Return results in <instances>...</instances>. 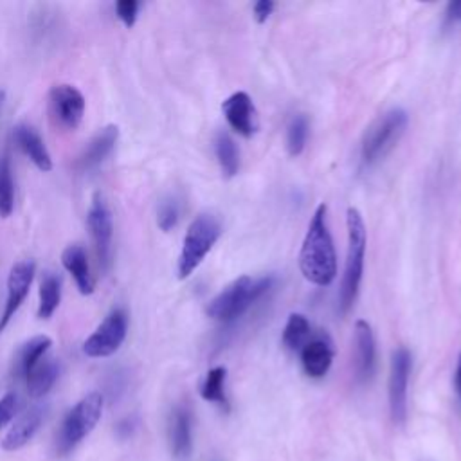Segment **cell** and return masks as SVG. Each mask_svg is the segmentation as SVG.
<instances>
[{
	"label": "cell",
	"mask_w": 461,
	"mask_h": 461,
	"mask_svg": "<svg viewBox=\"0 0 461 461\" xmlns=\"http://www.w3.org/2000/svg\"><path fill=\"white\" fill-rule=\"evenodd\" d=\"M326 211L324 203L315 209L299 252L303 276L317 286L330 285L337 274V256L326 221Z\"/></svg>",
	"instance_id": "6da1fadb"
},
{
	"label": "cell",
	"mask_w": 461,
	"mask_h": 461,
	"mask_svg": "<svg viewBox=\"0 0 461 461\" xmlns=\"http://www.w3.org/2000/svg\"><path fill=\"white\" fill-rule=\"evenodd\" d=\"M348 227V254L344 276L339 290V308L346 313L358 294L362 272H364V256H366V225L358 209L349 207L346 212Z\"/></svg>",
	"instance_id": "7a4b0ae2"
},
{
	"label": "cell",
	"mask_w": 461,
	"mask_h": 461,
	"mask_svg": "<svg viewBox=\"0 0 461 461\" xmlns=\"http://www.w3.org/2000/svg\"><path fill=\"white\" fill-rule=\"evenodd\" d=\"M274 279L270 276L261 279H252L241 276L225 286L209 304L207 315L220 322H230L243 315L261 295L268 292Z\"/></svg>",
	"instance_id": "3957f363"
},
{
	"label": "cell",
	"mask_w": 461,
	"mask_h": 461,
	"mask_svg": "<svg viewBox=\"0 0 461 461\" xmlns=\"http://www.w3.org/2000/svg\"><path fill=\"white\" fill-rule=\"evenodd\" d=\"M220 234L221 223L214 214L202 212L191 221L184 236L182 250L176 263V274L180 279L189 277L198 268V265L218 241Z\"/></svg>",
	"instance_id": "277c9868"
},
{
	"label": "cell",
	"mask_w": 461,
	"mask_h": 461,
	"mask_svg": "<svg viewBox=\"0 0 461 461\" xmlns=\"http://www.w3.org/2000/svg\"><path fill=\"white\" fill-rule=\"evenodd\" d=\"M103 412V394L101 393H88L83 396L63 418L56 450L63 456L74 450L97 425Z\"/></svg>",
	"instance_id": "5b68a950"
},
{
	"label": "cell",
	"mask_w": 461,
	"mask_h": 461,
	"mask_svg": "<svg viewBox=\"0 0 461 461\" xmlns=\"http://www.w3.org/2000/svg\"><path fill=\"white\" fill-rule=\"evenodd\" d=\"M407 128V113L402 108H394L380 115L366 131L362 139L360 157L364 164L380 160L398 142Z\"/></svg>",
	"instance_id": "8992f818"
},
{
	"label": "cell",
	"mask_w": 461,
	"mask_h": 461,
	"mask_svg": "<svg viewBox=\"0 0 461 461\" xmlns=\"http://www.w3.org/2000/svg\"><path fill=\"white\" fill-rule=\"evenodd\" d=\"M128 333V315L122 308H113L94 333L85 340L83 353L90 358H104L113 355L124 342Z\"/></svg>",
	"instance_id": "52a82bcc"
},
{
	"label": "cell",
	"mask_w": 461,
	"mask_h": 461,
	"mask_svg": "<svg viewBox=\"0 0 461 461\" xmlns=\"http://www.w3.org/2000/svg\"><path fill=\"white\" fill-rule=\"evenodd\" d=\"M86 225L94 243V250L101 270H108L112 265V241H113V220L110 207L101 193H95L90 200L86 212Z\"/></svg>",
	"instance_id": "ba28073f"
},
{
	"label": "cell",
	"mask_w": 461,
	"mask_h": 461,
	"mask_svg": "<svg viewBox=\"0 0 461 461\" xmlns=\"http://www.w3.org/2000/svg\"><path fill=\"white\" fill-rule=\"evenodd\" d=\"M85 95L68 83L54 85L49 90V113L56 126L63 130H76L85 115Z\"/></svg>",
	"instance_id": "9c48e42d"
},
{
	"label": "cell",
	"mask_w": 461,
	"mask_h": 461,
	"mask_svg": "<svg viewBox=\"0 0 461 461\" xmlns=\"http://www.w3.org/2000/svg\"><path fill=\"white\" fill-rule=\"evenodd\" d=\"M411 364V353L407 348L400 346L393 351L389 373V409L393 421L398 425H402L407 416V387Z\"/></svg>",
	"instance_id": "30bf717a"
},
{
	"label": "cell",
	"mask_w": 461,
	"mask_h": 461,
	"mask_svg": "<svg viewBox=\"0 0 461 461\" xmlns=\"http://www.w3.org/2000/svg\"><path fill=\"white\" fill-rule=\"evenodd\" d=\"M34 274H36V263L32 259L16 261L11 267L9 276H7V295H5L4 310L0 313V335L7 328L9 321L14 317V313L18 312L22 303L25 301V297L31 290Z\"/></svg>",
	"instance_id": "8fae6325"
},
{
	"label": "cell",
	"mask_w": 461,
	"mask_h": 461,
	"mask_svg": "<svg viewBox=\"0 0 461 461\" xmlns=\"http://www.w3.org/2000/svg\"><path fill=\"white\" fill-rule=\"evenodd\" d=\"M221 112L229 122V126L243 137H250L258 130V117L252 99L247 92H234L229 95L223 104Z\"/></svg>",
	"instance_id": "7c38bea8"
},
{
	"label": "cell",
	"mask_w": 461,
	"mask_h": 461,
	"mask_svg": "<svg viewBox=\"0 0 461 461\" xmlns=\"http://www.w3.org/2000/svg\"><path fill=\"white\" fill-rule=\"evenodd\" d=\"M333 342L328 333H319L313 339H310L301 348V364L308 376L321 378L324 376L333 362Z\"/></svg>",
	"instance_id": "4fadbf2b"
},
{
	"label": "cell",
	"mask_w": 461,
	"mask_h": 461,
	"mask_svg": "<svg viewBox=\"0 0 461 461\" xmlns=\"http://www.w3.org/2000/svg\"><path fill=\"white\" fill-rule=\"evenodd\" d=\"M119 139V128L115 124H106L101 128L83 148L76 160V167L79 171H90L97 167L115 148Z\"/></svg>",
	"instance_id": "5bb4252c"
},
{
	"label": "cell",
	"mask_w": 461,
	"mask_h": 461,
	"mask_svg": "<svg viewBox=\"0 0 461 461\" xmlns=\"http://www.w3.org/2000/svg\"><path fill=\"white\" fill-rule=\"evenodd\" d=\"M375 358L376 348L371 324L360 319L355 322V371L360 382L371 378L375 371Z\"/></svg>",
	"instance_id": "9a60e30c"
},
{
	"label": "cell",
	"mask_w": 461,
	"mask_h": 461,
	"mask_svg": "<svg viewBox=\"0 0 461 461\" xmlns=\"http://www.w3.org/2000/svg\"><path fill=\"white\" fill-rule=\"evenodd\" d=\"M61 265L74 277L76 286L83 295L94 294L95 281H94V276L90 272L86 250L81 245L74 243V245L65 247V250L61 252Z\"/></svg>",
	"instance_id": "2e32d148"
},
{
	"label": "cell",
	"mask_w": 461,
	"mask_h": 461,
	"mask_svg": "<svg viewBox=\"0 0 461 461\" xmlns=\"http://www.w3.org/2000/svg\"><path fill=\"white\" fill-rule=\"evenodd\" d=\"M41 421H43V409L41 407H31L27 411H23L16 418V421L13 423L9 432L4 436L2 448L7 450V452H14V450L22 448L38 432Z\"/></svg>",
	"instance_id": "e0dca14e"
},
{
	"label": "cell",
	"mask_w": 461,
	"mask_h": 461,
	"mask_svg": "<svg viewBox=\"0 0 461 461\" xmlns=\"http://www.w3.org/2000/svg\"><path fill=\"white\" fill-rule=\"evenodd\" d=\"M169 443L173 457L178 461H187L193 448L191 439V412L187 407L178 405L171 412L169 420Z\"/></svg>",
	"instance_id": "ac0fdd59"
},
{
	"label": "cell",
	"mask_w": 461,
	"mask_h": 461,
	"mask_svg": "<svg viewBox=\"0 0 461 461\" xmlns=\"http://www.w3.org/2000/svg\"><path fill=\"white\" fill-rule=\"evenodd\" d=\"M16 146L31 158V162L40 169V171H50L52 169V158L50 153L40 137V133L29 126V124H18L13 131Z\"/></svg>",
	"instance_id": "d6986e66"
},
{
	"label": "cell",
	"mask_w": 461,
	"mask_h": 461,
	"mask_svg": "<svg viewBox=\"0 0 461 461\" xmlns=\"http://www.w3.org/2000/svg\"><path fill=\"white\" fill-rule=\"evenodd\" d=\"M52 340L47 335H36L32 339H29L16 353L14 362H13V375L16 378L25 380L27 375L34 369V366L47 355V351L50 349Z\"/></svg>",
	"instance_id": "ffe728a7"
},
{
	"label": "cell",
	"mask_w": 461,
	"mask_h": 461,
	"mask_svg": "<svg viewBox=\"0 0 461 461\" xmlns=\"http://www.w3.org/2000/svg\"><path fill=\"white\" fill-rule=\"evenodd\" d=\"M59 376V364L56 358L52 357H43L34 369L27 375L25 384H27V391L32 398H41L45 396L56 384Z\"/></svg>",
	"instance_id": "44dd1931"
},
{
	"label": "cell",
	"mask_w": 461,
	"mask_h": 461,
	"mask_svg": "<svg viewBox=\"0 0 461 461\" xmlns=\"http://www.w3.org/2000/svg\"><path fill=\"white\" fill-rule=\"evenodd\" d=\"M61 277L54 272H45L40 279V301H38V317L49 319L58 310L61 301Z\"/></svg>",
	"instance_id": "7402d4cb"
},
{
	"label": "cell",
	"mask_w": 461,
	"mask_h": 461,
	"mask_svg": "<svg viewBox=\"0 0 461 461\" xmlns=\"http://www.w3.org/2000/svg\"><path fill=\"white\" fill-rule=\"evenodd\" d=\"M214 153L220 164L221 173L230 178L240 169V153L236 148V142L227 131H218L214 137Z\"/></svg>",
	"instance_id": "603a6c76"
},
{
	"label": "cell",
	"mask_w": 461,
	"mask_h": 461,
	"mask_svg": "<svg viewBox=\"0 0 461 461\" xmlns=\"http://www.w3.org/2000/svg\"><path fill=\"white\" fill-rule=\"evenodd\" d=\"M310 340V322L303 313H290L283 330V346L290 351H301Z\"/></svg>",
	"instance_id": "cb8c5ba5"
},
{
	"label": "cell",
	"mask_w": 461,
	"mask_h": 461,
	"mask_svg": "<svg viewBox=\"0 0 461 461\" xmlns=\"http://www.w3.org/2000/svg\"><path fill=\"white\" fill-rule=\"evenodd\" d=\"M225 376H227V369L223 366H216V367L209 369L203 382H202V387H200L202 398L207 400V402H214V403H220V405L227 407Z\"/></svg>",
	"instance_id": "d4e9b609"
},
{
	"label": "cell",
	"mask_w": 461,
	"mask_h": 461,
	"mask_svg": "<svg viewBox=\"0 0 461 461\" xmlns=\"http://www.w3.org/2000/svg\"><path fill=\"white\" fill-rule=\"evenodd\" d=\"M14 209V184L9 153L0 155V218H9Z\"/></svg>",
	"instance_id": "484cf974"
},
{
	"label": "cell",
	"mask_w": 461,
	"mask_h": 461,
	"mask_svg": "<svg viewBox=\"0 0 461 461\" xmlns=\"http://www.w3.org/2000/svg\"><path fill=\"white\" fill-rule=\"evenodd\" d=\"M308 119L303 113L292 117L286 128V149L290 157H297L303 153L308 139Z\"/></svg>",
	"instance_id": "4316f807"
},
{
	"label": "cell",
	"mask_w": 461,
	"mask_h": 461,
	"mask_svg": "<svg viewBox=\"0 0 461 461\" xmlns=\"http://www.w3.org/2000/svg\"><path fill=\"white\" fill-rule=\"evenodd\" d=\"M178 218H180V203L175 196H167L160 202L158 205V211H157V225L167 232L171 230L176 223H178Z\"/></svg>",
	"instance_id": "83f0119b"
},
{
	"label": "cell",
	"mask_w": 461,
	"mask_h": 461,
	"mask_svg": "<svg viewBox=\"0 0 461 461\" xmlns=\"http://www.w3.org/2000/svg\"><path fill=\"white\" fill-rule=\"evenodd\" d=\"M139 7H140V4L137 0H119V2H115V14L126 27H133V23L137 20Z\"/></svg>",
	"instance_id": "f1b7e54d"
},
{
	"label": "cell",
	"mask_w": 461,
	"mask_h": 461,
	"mask_svg": "<svg viewBox=\"0 0 461 461\" xmlns=\"http://www.w3.org/2000/svg\"><path fill=\"white\" fill-rule=\"evenodd\" d=\"M18 409V396L14 393H7L0 398V429L7 425Z\"/></svg>",
	"instance_id": "f546056e"
},
{
	"label": "cell",
	"mask_w": 461,
	"mask_h": 461,
	"mask_svg": "<svg viewBox=\"0 0 461 461\" xmlns=\"http://www.w3.org/2000/svg\"><path fill=\"white\" fill-rule=\"evenodd\" d=\"M274 11V2L270 0H259L254 4V18L258 23L267 22V18L272 14Z\"/></svg>",
	"instance_id": "4dcf8cb0"
},
{
	"label": "cell",
	"mask_w": 461,
	"mask_h": 461,
	"mask_svg": "<svg viewBox=\"0 0 461 461\" xmlns=\"http://www.w3.org/2000/svg\"><path fill=\"white\" fill-rule=\"evenodd\" d=\"M447 18L452 22H461V0L459 2H450L447 5Z\"/></svg>",
	"instance_id": "1f68e13d"
},
{
	"label": "cell",
	"mask_w": 461,
	"mask_h": 461,
	"mask_svg": "<svg viewBox=\"0 0 461 461\" xmlns=\"http://www.w3.org/2000/svg\"><path fill=\"white\" fill-rule=\"evenodd\" d=\"M454 384H456V389L461 396V353L457 357V366H456V375H454Z\"/></svg>",
	"instance_id": "d6a6232c"
},
{
	"label": "cell",
	"mask_w": 461,
	"mask_h": 461,
	"mask_svg": "<svg viewBox=\"0 0 461 461\" xmlns=\"http://www.w3.org/2000/svg\"><path fill=\"white\" fill-rule=\"evenodd\" d=\"M2 103H4V92L0 90V108H2Z\"/></svg>",
	"instance_id": "836d02e7"
}]
</instances>
